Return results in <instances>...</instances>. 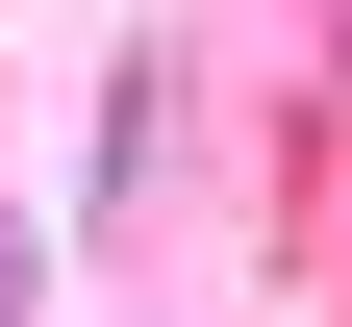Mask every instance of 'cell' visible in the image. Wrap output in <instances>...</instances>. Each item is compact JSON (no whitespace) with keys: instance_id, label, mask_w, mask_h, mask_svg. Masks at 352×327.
<instances>
[{"instance_id":"obj_1","label":"cell","mask_w":352,"mask_h":327,"mask_svg":"<svg viewBox=\"0 0 352 327\" xmlns=\"http://www.w3.org/2000/svg\"><path fill=\"white\" fill-rule=\"evenodd\" d=\"M25 302H51V226H25V202H0V327H25Z\"/></svg>"},{"instance_id":"obj_2","label":"cell","mask_w":352,"mask_h":327,"mask_svg":"<svg viewBox=\"0 0 352 327\" xmlns=\"http://www.w3.org/2000/svg\"><path fill=\"white\" fill-rule=\"evenodd\" d=\"M327 25H352V0H327Z\"/></svg>"}]
</instances>
